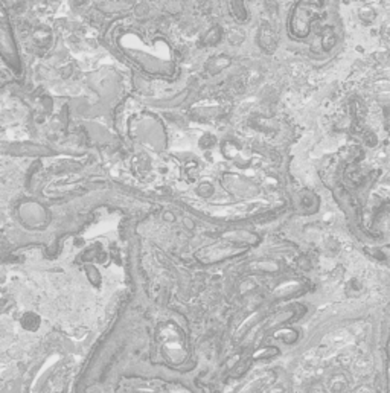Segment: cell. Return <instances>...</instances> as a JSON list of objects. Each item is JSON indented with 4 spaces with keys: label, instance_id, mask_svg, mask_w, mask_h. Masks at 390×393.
Here are the masks:
<instances>
[{
    "label": "cell",
    "instance_id": "obj_1",
    "mask_svg": "<svg viewBox=\"0 0 390 393\" xmlns=\"http://www.w3.org/2000/svg\"><path fill=\"white\" fill-rule=\"evenodd\" d=\"M378 373H379V393H390V328L381 345Z\"/></svg>",
    "mask_w": 390,
    "mask_h": 393
},
{
    "label": "cell",
    "instance_id": "obj_2",
    "mask_svg": "<svg viewBox=\"0 0 390 393\" xmlns=\"http://www.w3.org/2000/svg\"><path fill=\"white\" fill-rule=\"evenodd\" d=\"M264 379H265V378H255V381L249 382V384L246 385V388H241V390H240V393H255V391L259 390V387L264 384ZM256 393H258V391H256Z\"/></svg>",
    "mask_w": 390,
    "mask_h": 393
}]
</instances>
